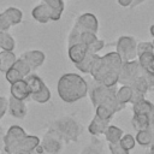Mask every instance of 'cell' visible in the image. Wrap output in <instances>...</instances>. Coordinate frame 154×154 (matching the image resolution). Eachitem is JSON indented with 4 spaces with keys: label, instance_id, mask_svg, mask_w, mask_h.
I'll list each match as a JSON object with an SVG mask.
<instances>
[{
    "label": "cell",
    "instance_id": "6da1fadb",
    "mask_svg": "<svg viewBox=\"0 0 154 154\" xmlns=\"http://www.w3.org/2000/svg\"><path fill=\"white\" fill-rule=\"evenodd\" d=\"M57 91L64 102L73 103L88 95L89 84L81 75L67 72L59 77Z\"/></svg>",
    "mask_w": 154,
    "mask_h": 154
},
{
    "label": "cell",
    "instance_id": "7a4b0ae2",
    "mask_svg": "<svg viewBox=\"0 0 154 154\" xmlns=\"http://www.w3.org/2000/svg\"><path fill=\"white\" fill-rule=\"evenodd\" d=\"M48 129L55 131L65 143L77 142L83 131L81 123L72 116H61L57 118L52 122Z\"/></svg>",
    "mask_w": 154,
    "mask_h": 154
},
{
    "label": "cell",
    "instance_id": "3957f363",
    "mask_svg": "<svg viewBox=\"0 0 154 154\" xmlns=\"http://www.w3.org/2000/svg\"><path fill=\"white\" fill-rule=\"evenodd\" d=\"M131 124L136 131L154 128V103L146 99L134 103Z\"/></svg>",
    "mask_w": 154,
    "mask_h": 154
},
{
    "label": "cell",
    "instance_id": "277c9868",
    "mask_svg": "<svg viewBox=\"0 0 154 154\" xmlns=\"http://www.w3.org/2000/svg\"><path fill=\"white\" fill-rule=\"evenodd\" d=\"M117 87H106L102 83L95 82L91 87H89V97L94 107H97L102 103H108L116 99Z\"/></svg>",
    "mask_w": 154,
    "mask_h": 154
},
{
    "label": "cell",
    "instance_id": "5b68a950",
    "mask_svg": "<svg viewBox=\"0 0 154 154\" xmlns=\"http://www.w3.org/2000/svg\"><path fill=\"white\" fill-rule=\"evenodd\" d=\"M116 52L120 55L123 61L137 59V42L135 37L129 35H123L118 37L116 43Z\"/></svg>",
    "mask_w": 154,
    "mask_h": 154
},
{
    "label": "cell",
    "instance_id": "8992f818",
    "mask_svg": "<svg viewBox=\"0 0 154 154\" xmlns=\"http://www.w3.org/2000/svg\"><path fill=\"white\" fill-rule=\"evenodd\" d=\"M64 144L65 142L63 141V138L55 131L48 129V131L43 135L38 148L46 154H60Z\"/></svg>",
    "mask_w": 154,
    "mask_h": 154
},
{
    "label": "cell",
    "instance_id": "52a82bcc",
    "mask_svg": "<svg viewBox=\"0 0 154 154\" xmlns=\"http://www.w3.org/2000/svg\"><path fill=\"white\" fill-rule=\"evenodd\" d=\"M28 134L19 125H12L8 128L6 134L4 135V152L6 154H13L17 149L18 143L24 138Z\"/></svg>",
    "mask_w": 154,
    "mask_h": 154
},
{
    "label": "cell",
    "instance_id": "ba28073f",
    "mask_svg": "<svg viewBox=\"0 0 154 154\" xmlns=\"http://www.w3.org/2000/svg\"><path fill=\"white\" fill-rule=\"evenodd\" d=\"M141 75H142V69H141V65L137 59L130 60V61H124L119 70L118 83L130 85Z\"/></svg>",
    "mask_w": 154,
    "mask_h": 154
},
{
    "label": "cell",
    "instance_id": "9c48e42d",
    "mask_svg": "<svg viewBox=\"0 0 154 154\" xmlns=\"http://www.w3.org/2000/svg\"><path fill=\"white\" fill-rule=\"evenodd\" d=\"M73 26L81 32L91 31V32L97 34V31H99V20L96 18V16L93 14V13H83L77 18Z\"/></svg>",
    "mask_w": 154,
    "mask_h": 154
},
{
    "label": "cell",
    "instance_id": "30bf717a",
    "mask_svg": "<svg viewBox=\"0 0 154 154\" xmlns=\"http://www.w3.org/2000/svg\"><path fill=\"white\" fill-rule=\"evenodd\" d=\"M109 71H112V70L108 67V65L106 64V61L103 60V58L101 55H97V58L95 59V61H94V64L91 66V70H90L89 75L93 77V79L95 82L101 83L102 79L105 78V76Z\"/></svg>",
    "mask_w": 154,
    "mask_h": 154
},
{
    "label": "cell",
    "instance_id": "8fae6325",
    "mask_svg": "<svg viewBox=\"0 0 154 154\" xmlns=\"http://www.w3.org/2000/svg\"><path fill=\"white\" fill-rule=\"evenodd\" d=\"M20 58L24 59L29 66L31 67V70L38 69L46 60V54L42 51L38 49H31V51H26L24 53L20 54Z\"/></svg>",
    "mask_w": 154,
    "mask_h": 154
},
{
    "label": "cell",
    "instance_id": "7c38bea8",
    "mask_svg": "<svg viewBox=\"0 0 154 154\" xmlns=\"http://www.w3.org/2000/svg\"><path fill=\"white\" fill-rule=\"evenodd\" d=\"M31 16L36 22L45 24L52 20V10L46 2L42 1L31 10Z\"/></svg>",
    "mask_w": 154,
    "mask_h": 154
},
{
    "label": "cell",
    "instance_id": "4fadbf2b",
    "mask_svg": "<svg viewBox=\"0 0 154 154\" xmlns=\"http://www.w3.org/2000/svg\"><path fill=\"white\" fill-rule=\"evenodd\" d=\"M8 112L13 118L23 119L26 116V105L23 100H18L13 96L8 99Z\"/></svg>",
    "mask_w": 154,
    "mask_h": 154
},
{
    "label": "cell",
    "instance_id": "5bb4252c",
    "mask_svg": "<svg viewBox=\"0 0 154 154\" xmlns=\"http://www.w3.org/2000/svg\"><path fill=\"white\" fill-rule=\"evenodd\" d=\"M87 54H88L87 45H84L82 42L75 43V45L67 47V57L73 64H77V63L82 61Z\"/></svg>",
    "mask_w": 154,
    "mask_h": 154
},
{
    "label": "cell",
    "instance_id": "9a60e30c",
    "mask_svg": "<svg viewBox=\"0 0 154 154\" xmlns=\"http://www.w3.org/2000/svg\"><path fill=\"white\" fill-rule=\"evenodd\" d=\"M10 91H11V96H13L18 100L25 101L28 97H30V90H29V87H28L24 78L18 81V82L12 83Z\"/></svg>",
    "mask_w": 154,
    "mask_h": 154
},
{
    "label": "cell",
    "instance_id": "2e32d148",
    "mask_svg": "<svg viewBox=\"0 0 154 154\" xmlns=\"http://www.w3.org/2000/svg\"><path fill=\"white\" fill-rule=\"evenodd\" d=\"M109 125V120H105L101 119L100 117H97L96 114L93 117V119L90 120L89 125H88V131L91 136H100L103 135L106 129Z\"/></svg>",
    "mask_w": 154,
    "mask_h": 154
},
{
    "label": "cell",
    "instance_id": "e0dca14e",
    "mask_svg": "<svg viewBox=\"0 0 154 154\" xmlns=\"http://www.w3.org/2000/svg\"><path fill=\"white\" fill-rule=\"evenodd\" d=\"M143 72L154 76V52H146L137 57Z\"/></svg>",
    "mask_w": 154,
    "mask_h": 154
},
{
    "label": "cell",
    "instance_id": "ac0fdd59",
    "mask_svg": "<svg viewBox=\"0 0 154 154\" xmlns=\"http://www.w3.org/2000/svg\"><path fill=\"white\" fill-rule=\"evenodd\" d=\"M79 154H105V148L102 141L97 138V136H91L89 144L83 147Z\"/></svg>",
    "mask_w": 154,
    "mask_h": 154
},
{
    "label": "cell",
    "instance_id": "d6986e66",
    "mask_svg": "<svg viewBox=\"0 0 154 154\" xmlns=\"http://www.w3.org/2000/svg\"><path fill=\"white\" fill-rule=\"evenodd\" d=\"M40 142H41V140L37 136H35V135H26L18 143L16 150L23 149V150H28V152H34L40 146Z\"/></svg>",
    "mask_w": 154,
    "mask_h": 154
},
{
    "label": "cell",
    "instance_id": "ffe728a7",
    "mask_svg": "<svg viewBox=\"0 0 154 154\" xmlns=\"http://www.w3.org/2000/svg\"><path fill=\"white\" fill-rule=\"evenodd\" d=\"M16 60L17 57L14 55L13 51H0V71L5 73L13 66Z\"/></svg>",
    "mask_w": 154,
    "mask_h": 154
},
{
    "label": "cell",
    "instance_id": "44dd1931",
    "mask_svg": "<svg viewBox=\"0 0 154 154\" xmlns=\"http://www.w3.org/2000/svg\"><path fill=\"white\" fill-rule=\"evenodd\" d=\"M152 138H153V128L136 131V135H135L136 143L140 144V146L143 147V148L150 147V144H152Z\"/></svg>",
    "mask_w": 154,
    "mask_h": 154
},
{
    "label": "cell",
    "instance_id": "7402d4cb",
    "mask_svg": "<svg viewBox=\"0 0 154 154\" xmlns=\"http://www.w3.org/2000/svg\"><path fill=\"white\" fill-rule=\"evenodd\" d=\"M102 58H103V60L106 61V64L108 65V67L112 71L119 72V70H120V67H122L124 61L122 60L120 55L117 52H108L105 55H102Z\"/></svg>",
    "mask_w": 154,
    "mask_h": 154
},
{
    "label": "cell",
    "instance_id": "603a6c76",
    "mask_svg": "<svg viewBox=\"0 0 154 154\" xmlns=\"http://www.w3.org/2000/svg\"><path fill=\"white\" fill-rule=\"evenodd\" d=\"M24 79H25V82H26V84H28V87H29L30 95L38 93V91L46 85L45 82L41 79V77H38V76L35 75V73H29Z\"/></svg>",
    "mask_w": 154,
    "mask_h": 154
},
{
    "label": "cell",
    "instance_id": "cb8c5ba5",
    "mask_svg": "<svg viewBox=\"0 0 154 154\" xmlns=\"http://www.w3.org/2000/svg\"><path fill=\"white\" fill-rule=\"evenodd\" d=\"M116 97L120 103H123L125 106L129 102H131V99H132V88H131V85L122 84L119 88H117Z\"/></svg>",
    "mask_w": 154,
    "mask_h": 154
},
{
    "label": "cell",
    "instance_id": "d4e9b609",
    "mask_svg": "<svg viewBox=\"0 0 154 154\" xmlns=\"http://www.w3.org/2000/svg\"><path fill=\"white\" fill-rule=\"evenodd\" d=\"M103 135H105L106 141H107L108 143H116V142H119V141H120L122 136L124 135V131H123L119 126H117V125H111V124H109Z\"/></svg>",
    "mask_w": 154,
    "mask_h": 154
},
{
    "label": "cell",
    "instance_id": "484cf974",
    "mask_svg": "<svg viewBox=\"0 0 154 154\" xmlns=\"http://www.w3.org/2000/svg\"><path fill=\"white\" fill-rule=\"evenodd\" d=\"M97 55H99V54H94V53H89V52H88V54L84 57V59H83L82 61L75 64V66H76L77 70L81 71L82 73H89L90 70H91V66H93V64H94V61H95V59L97 58Z\"/></svg>",
    "mask_w": 154,
    "mask_h": 154
},
{
    "label": "cell",
    "instance_id": "4316f807",
    "mask_svg": "<svg viewBox=\"0 0 154 154\" xmlns=\"http://www.w3.org/2000/svg\"><path fill=\"white\" fill-rule=\"evenodd\" d=\"M116 113H117V111L113 108V106H111L108 103H102V105H99L97 107H95V114L105 120H111Z\"/></svg>",
    "mask_w": 154,
    "mask_h": 154
},
{
    "label": "cell",
    "instance_id": "83f0119b",
    "mask_svg": "<svg viewBox=\"0 0 154 154\" xmlns=\"http://www.w3.org/2000/svg\"><path fill=\"white\" fill-rule=\"evenodd\" d=\"M2 13L6 16V18L8 19V22L11 23V25H17L23 19V13L17 7H12V6L11 7H7Z\"/></svg>",
    "mask_w": 154,
    "mask_h": 154
},
{
    "label": "cell",
    "instance_id": "f1b7e54d",
    "mask_svg": "<svg viewBox=\"0 0 154 154\" xmlns=\"http://www.w3.org/2000/svg\"><path fill=\"white\" fill-rule=\"evenodd\" d=\"M16 46L14 38L7 31H0V49L1 51H13Z\"/></svg>",
    "mask_w": 154,
    "mask_h": 154
},
{
    "label": "cell",
    "instance_id": "f546056e",
    "mask_svg": "<svg viewBox=\"0 0 154 154\" xmlns=\"http://www.w3.org/2000/svg\"><path fill=\"white\" fill-rule=\"evenodd\" d=\"M130 85H131V88H132L135 91H138V93L144 94V95H146V94L148 93V90L150 89V88H149V84H148V82H147V79L144 78L143 75L138 76Z\"/></svg>",
    "mask_w": 154,
    "mask_h": 154
},
{
    "label": "cell",
    "instance_id": "4dcf8cb0",
    "mask_svg": "<svg viewBox=\"0 0 154 154\" xmlns=\"http://www.w3.org/2000/svg\"><path fill=\"white\" fill-rule=\"evenodd\" d=\"M30 97L37 103H46V102H48L51 100V90H49V88L47 85H45L38 93L30 95Z\"/></svg>",
    "mask_w": 154,
    "mask_h": 154
},
{
    "label": "cell",
    "instance_id": "1f68e13d",
    "mask_svg": "<svg viewBox=\"0 0 154 154\" xmlns=\"http://www.w3.org/2000/svg\"><path fill=\"white\" fill-rule=\"evenodd\" d=\"M119 143H120V146H122L123 148H125L126 150L130 152V150H132V149L135 148V146H136V140H135V136H134V135H131V134H124V135L122 136Z\"/></svg>",
    "mask_w": 154,
    "mask_h": 154
},
{
    "label": "cell",
    "instance_id": "d6a6232c",
    "mask_svg": "<svg viewBox=\"0 0 154 154\" xmlns=\"http://www.w3.org/2000/svg\"><path fill=\"white\" fill-rule=\"evenodd\" d=\"M13 67L14 69H17L22 75H23V77L25 78L30 72H31V67L29 66V64L24 60V59H22L20 57L19 58H17V60L14 61V64H13Z\"/></svg>",
    "mask_w": 154,
    "mask_h": 154
},
{
    "label": "cell",
    "instance_id": "836d02e7",
    "mask_svg": "<svg viewBox=\"0 0 154 154\" xmlns=\"http://www.w3.org/2000/svg\"><path fill=\"white\" fill-rule=\"evenodd\" d=\"M5 78H6V81H7L10 84H12V83H14V82H18V81L23 79L24 77H23V75H22L17 69H14V67L12 66L11 69H8V70L5 72Z\"/></svg>",
    "mask_w": 154,
    "mask_h": 154
},
{
    "label": "cell",
    "instance_id": "e575fe53",
    "mask_svg": "<svg viewBox=\"0 0 154 154\" xmlns=\"http://www.w3.org/2000/svg\"><path fill=\"white\" fill-rule=\"evenodd\" d=\"M118 81H119V72L117 71H109L105 78L102 79V84L106 85V87H116L118 84Z\"/></svg>",
    "mask_w": 154,
    "mask_h": 154
},
{
    "label": "cell",
    "instance_id": "d590c367",
    "mask_svg": "<svg viewBox=\"0 0 154 154\" xmlns=\"http://www.w3.org/2000/svg\"><path fill=\"white\" fill-rule=\"evenodd\" d=\"M103 47H105V41L103 40H100V38H96L94 42H91L90 45L87 46L88 52L89 53H94V54H97Z\"/></svg>",
    "mask_w": 154,
    "mask_h": 154
},
{
    "label": "cell",
    "instance_id": "8d00e7d4",
    "mask_svg": "<svg viewBox=\"0 0 154 154\" xmlns=\"http://www.w3.org/2000/svg\"><path fill=\"white\" fill-rule=\"evenodd\" d=\"M146 52H154V43L149 41H142L137 43V57Z\"/></svg>",
    "mask_w": 154,
    "mask_h": 154
},
{
    "label": "cell",
    "instance_id": "74e56055",
    "mask_svg": "<svg viewBox=\"0 0 154 154\" xmlns=\"http://www.w3.org/2000/svg\"><path fill=\"white\" fill-rule=\"evenodd\" d=\"M96 38H99V37H97V34H95V32H91V31L81 32V42L87 45V46L90 45L91 42H94Z\"/></svg>",
    "mask_w": 154,
    "mask_h": 154
},
{
    "label": "cell",
    "instance_id": "f35d334b",
    "mask_svg": "<svg viewBox=\"0 0 154 154\" xmlns=\"http://www.w3.org/2000/svg\"><path fill=\"white\" fill-rule=\"evenodd\" d=\"M108 149H109V153L111 154H130V152L126 150L125 148H123L119 142L108 143Z\"/></svg>",
    "mask_w": 154,
    "mask_h": 154
},
{
    "label": "cell",
    "instance_id": "ab89813d",
    "mask_svg": "<svg viewBox=\"0 0 154 154\" xmlns=\"http://www.w3.org/2000/svg\"><path fill=\"white\" fill-rule=\"evenodd\" d=\"M8 111V99L5 96H0V119L5 116V113Z\"/></svg>",
    "mask_w": 154,
    "mask_h": 154
},
{
    "label": "cell",
    "instance_id": "60d3db41",
    "mask_svg": "<svg viewBox=\"0 0 154 154\" xmlns=\"http://www.w3.org/2000/svg\"><path fill=\"white\" fill-rule=\"evenodd\" d=\"M11 26L12 25L8 22V19L6 18V16L4 13H0V31H7Z\"/></svg>",
    "mask_w": 154,
    "mask_h": 154
},
{
    "label": "cell",
    "instance_id": "b9f144b4",
    "mask_svg": "<svg viewBox=\"0 0 154 154\" xmlns=\"http://www.w3.org/2000/svg\"><path fill=\"white\" fill-rule=\"evenodd\" d=\"M144 94H141V93H138V91H135L134 89H132V99H131V103L134 105V103H136V102H138V101H141V100H143L144 99Z\"/></svg>",
    "mask_w": 154,
    "mask_h": 154
},
{
    "label": "cell",
    "instance_id": "7bdbcfd3",
    "mask_svg": "<svg viewBox=\"0 0 154 154\" xmlns=\"http://www.w3.org/2000/svg\"><path fill=\"white\" fill-rule=\"evenodd\" d=\"M142 75H143L144 78L147 79V82H148V84H149V88L153 89V88H154V76H153V75H149V73H146V72H143V71H142Z\"/></svg>",
    "mask_w": 154,
    "mask_h": 154
},
{
    "label": "cell",
    "instance_id": "ee69618b",
    "mask_svg": "<svg viewBox=\"0 0 154 154\" xmlns=\"http://www.w3.org/2000/svg\"><path fill=\"white\" fill-rule=\"evenodd\" d=\"M122 7H131L134 0H117Z\"/></svg>",
    "mask_w": 154,
    "mask_h": 154
},
{
    "label": "cell",
    "instance_id": "f6af8a7d",
    "mask_svg": "<svg viewBox=\"0 0 154 154\" xmlns=\"http://www.w3.org/2000/svg\"><path fill=\"white\" fill-rule=\"evenodd\" d=\"M0 150H4V134L0 129Z\"/></svg>",
    "mask_w": 154,
    "mask_h": 154
},
{
    "label": "cell",
    "instance_id": "bcb514c9",
    "mask_svg": "<svg viewBox=\"0 0 154 154\" xmlns=\"http://www.w3.org/2000/svg\"><path fill=\"white\" fill-rule=\"evenodd\" d=\"M146 0H134L132 1V5H131V8H135L136 6H138L140 4H142V2H144Z\"/></svg>",
    "mask_w": 154,
    "mask_h": 154
},
{
    "label": "cell",
    "instance_id": "7dc6e473",
    "mask_svg": "<svg viewBox=\"0 0 154 154\" xmlns=\"http://www.w3.org/2000/svg\"><path fill=\"white\" fill-rule=\"evenodd\" d=\"M13 154H32V152H28V150H23V149H19V150H16Z\"/></svg>",
    "mask_w": 154,
    "mask_h": 154
},
{
    "label": "cell",
    "instance_id": "c3c4849f",
    "mask_svg": "<svg viewBox=\"0 0 154 154\" xmlns=\"http://www.w3.org/2000/svg\"><path fill=\"white\" fill-rule=\"evenodd\" d=\"M32 154H46V153H43V152H42V150H41V149L37 147V148H36V149L32 152Z\"/></svg>",
    "mask_w": 154,
    "mask_h": 154
},
{
    "label": "cell",
    "instance_id": "681fc988",
    "mask_svg": "<svg viewBox=\"0 0 154 154\" xmlns=\"http://www.w3.org/2000/svg\"><path fill=\"white\" fill-rule=\"evenodd\" d=\"M149 32H150L152 37H154V24H152V25H150V28H149Z\"/></svg>",
    "mask_w": 154,
    "mask_h": 154
},
{
    "label": "cell",
    "instance_id": "f907efd6",
    "mask_svg": "<svg viewBox=\"0 0 154 154\" xmlns=\"http://www.w3.org/2000/svg\"><path fill=\"white\" fill-rule=\"evenodd\" d=\"M150 147L154 148V128H153V138H152V144H150ZM150 147H149V148H150Z\"/></svg>",
    "mask_w": 154,
    "mask_h": 154
},
{
    "label": "cell",
    "instance_id": "816d5d0a",
    "mask_svg": "<svg viewBox=\"0 0 154 154\" xmlns=\"http://www.w3.org/2000/svg\"><path fill=\"white\" fill-rule=\"evenodd\" d=\"M149 154H154V148L153 147L149 148Z\"/></svg>",
    "mask_w": 154,
    "mask_h": 154
}]
</instances>
